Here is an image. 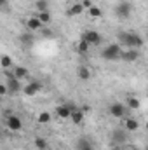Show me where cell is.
I'll use <instances>...</instances> for the list:
<instances>
[{"label":"cell","mask_w":148,"mask_h":150,"mask_svg":"<svg viewBox=\"0 0 148 150\" xmlns=\"http://www.w3.org/2000/svg\"><path fill=\"white\" fill-rule=\"evenodd\" d=\"M117 44L120 47H125V49H136V47H141L145 44V40L141 35L134 33V32H118L117 33Z\"/></svg>","instance_id":"1"},{"label":"cell","mask_w":148,"mask_h":150,"mask_svg":"<svg viewBox=\"0 0 148 150\" xmlns=\"http://www.w3.org/2000/svg\"><path fill=\"white\" fill-rule=\"evenodd\" d=\"M120 56H122V47L118 44H111L101 51V58L106 61H117V59H120Z\"/></svg>","instance_id":"2"},{"label":"cell","mask_w":148,"mask_h":150,"mask_svg":"<svg viewBox=\"0 0 148 150\" xmlns=\"http://www.w3.org/2000/svg\"><path fill=\"white\" fill-rule=\"evenodd\" d=\"M80 38H84V40H85V42H89L91 45H99V44H101V40H103L101 35H99L96 30H84Z\"/></svg>","instance_id":"3"},{"label":"cell","mask_w":148,"mask_h":150,"mask_svg":"<svg viewBox=\"0 0 148 150\" xmlns=\"http://www.w3.org/2000/svg\"><path fill=\"white\" fill-rule=\"evenodd\" d=\"M131 11H132V7H131L129 2H120V4L115 5V14H117L118 18H122V19L129 18V16H131Z\"/></svg>","instance_id":"4"},{"label":"cell","mask_w":148,"mask_h":150,"mask_svg":"<svg viewBox=\"0 0 148 150\" xmlns=\"http://www.w3.org/2000/svg\"><path fill=\"white\" fill-rule=\"evenodd\" d=\"M5 126H7L9 131H19L23 127V122H21V119L18 115H9L5 119Z\"/></svg>","instance_id":"5"},{"label":"cell","mask_w":148,"mask_h":150,"mask_svg":"<svg viewBox=\"0 0 148 150\" xmlns=\"http://www.w3.org/2000/svg\"><path fill=\"white\" fill-rule=\"evenodd\" d=\"M125 140H127V131H125V127H117V129H113L111 131V142L113 143H125Z\"/></svg>","instance_id":"6"},{"label":"cell","mask_w":148,"mask_h":150,"mask_svg":"<svg viewBox=\"0 0 148 150\" xmlns=\"http://www.w3.org/2000/svg\"><path fill=\"white\" fill-rule=\"evenodd\" d=\"M110 113H111V117H117V119H124V115H125V107L122 105V103H111L110 105Z\"/></svg>","instance_id":"7"},{"label":"cell","mask_w":148,"mask_h":150,"mask_svg":"<svg viewBox=\"0 0 148 150\" xmlns=\"http://www.w3.org/2000/svg\"><path fill=\"white\" fill-rule=\"evenodd\" d=\"M138 58H140V51L138 49H125V51H122V56H120V59H124L127 63H132Z\"/></svg>","instance_id":"8"},{"label":"cell","mask_w":148,"mask_h":150,"mask_svg":"<svg viewBox=\"0 0 148 150\" xmlns=\"http://www.w3.org/2000/svg\"><path fill=\"white\" fill-rule=\"evenodd\" d=\"M38 91H42V84L40 82H28L25 87H23V93L26 96H35Z\"/></svg>","instance_id":"9"},{"label":"cell","mask_w":148,"mask_h":150,"mask_svg":"<svg viewBox=\"0 0 148 150\" xmlns=\"http://www.w3.org/2000/svg\"><path fill=\"white\" fill-rule=\"evenodd\" d=\"M42 26H44V23L38 19L37 16H32V18L26 19V28H28V32H38V30H42Z\"/></svg>","instance_id":"10"},{"label":"cell","mask_w":148,"mask_h":150,"mask_svg":"<svg viewBox=\"0 0 148 150\" xmlns=\"http://www.w3.org/2000/svg\"><path fill=\"white\" fill-rule=\"evenodd\" d=\"M7 87H9V91L11 93H19V91H23V87H21V82H19V79H16V77H12V79H7Z\"/></svg>","instance_id":"11"},{"label":"cell","mask_w":148,"mask_h":150,"mask_svg":"<svg viewBox=\"0 0 148 150\" xmlns=\"http://www.w3.org/2000/svg\"><path fill=\"white\" fill-rule=\"evenodd\" d=\"M56 115L59 119H70L72 117V110H70L68 105H59V107H56Z\"/></svg>","instance_id":"12"},{"label":"cell","mask_w":148,"mask_h":150,"mask_svg":"<svg viewBox=\"0 0 148 150\" xmlns=\"http://www.w3.org/2000/svg\"><path fill=\"white\" fill-rule=\"evenodd\" d=\"M124 127H125V131H136V129H140V122L132 117H125L124 119Z\"/></svg>","instance_id":"13"},{"label":"cell","mask_w":148,"mask_h":150,"mask_svg":"<svg viewBox=\"0 0 148 150\" xmlns=\"http://www.w3.org/2000/svg\"><path fill=\"white\" fill-rule=\"evenodd\" d=\"M19 40H21V44H23L25 47H32V45L35 44V37H33V33H30V32L21 33V35H19Z\"/></svg>","instance_id":"14"},{"label":"cell","mask_w":148,"mask_h":150,"mask_svg":"<svg viewBox=\"0 0 148 150\" xmlns=\"http://www.w3.org/2000/svg\"><path fill=\"white\" fill-rule=\"evenodd\" d=\"M125 107H129L131 110H140L141 101H140V98H136V96H129V98H125Z\"/></svg>","instance_id":"15"},{"label":"cell","mask_w":148,"mask_h":150,"mask_svg":"<svg viewBox=\"0 0 148 150\" xmlns=\"http://www.w3.org/2000/svg\"><path fill=\"white\" fill-rule=\"evenodd\" d=\"M84 9H85V7L82 5V2H77V4H73V5L66 11V14H68V16H80V14L84 12Z\"/></svg>","instance_id":"16"},{"label":"cell","mask_w":148,"mask_h":150,"mask_svg":"<svg viewBox=\"0 0 148 150\" xmlns=\"http://www.w3.org/2000/svg\"><path fill=\"white\" fill-rule=\"evenodd\" d=\"M12 72H14V77H16V79H19V80H21V79H28V77H30V70H28V68H25V67H14V70H12Z\"/></svg>","instance_id":"17"},{"label":"cell","mask_w":148,"mask_h":150,"mask_svg":"<svg viewBox=\"0 0 148 150\" xmlns=\"http://www.w3.org/2000/svg\"><path fill=\"white\" fill-rule=\"evenodd\" d=\"M77 75H78V79L80 80H89L91 79V70L87 68V67H78V70H77Z\"/></svg>","instance_id":"18"},{"label":"cell","mask_w":148,"mask_h":150,"mask_svg":"<svg viewBox=\"0 0 148 150\" xmlns=\"http://www.w3.org/2000/svg\"><path fill=\"white\" fill-rule=\"evenodd\" d=\"M70 119H72L73 124H82V122H84V112L77 108V110L72 112V117H70Z\"/></svg>","instance_id":"19"},{"label":"cell","mask_w":148,"mask_h":150,"mask_svg":"<svg viewBox=\"0 0 148 150\" xmlns=\"http://www.w3.org/2000/svg\"><path fill=\"white\" fill-rule=\"evenodd\" d=\"M89 45H91L89 42H85L84 38H80V40H78V44H77V51H78L80 54H85V52L89 51Z\"/></svg>","instance_id":"20"},{"label":"cell","mask_w":148,"mask_h":150,"mask_svg":"<svg viewBox=\"0 0 148 150\" xmlns=\"http://www.w3.org/2000/svg\"><path fill=\"white\" fill-rule=\"evenodd\" d=\"M0 65H2V68H4V70L11 68V67H12V58H11V56H7V54H2V58H0Z\"/></svg>","instance_id":"21"},{"label":"cell","mask_w":148,"mask_h":150,"mask_svg":"<svg viewBox=\"0 0 148 150\" xmlns=\"http://www.w3.org/2000/svg\"><path fill=\"white\" fill-rule=\"evenodd\" d=\"M89 16H91V18H94V19H99V18L103 16V11H101L98 5H92V7L89 9Z\"/></svg>","instance_id":"22"},{"label":"cell","mask_w":148,"mask_h":150,"mask_svg":"<svg viewBox=\"0 0 148 150\" xmlns=\"http://www.w3.org/2000/svg\"><path fill=\"white\" fill-rule=\"evenodd\" d=\"M37 18L44 23V25H47V23H51V14H49V11H44V12H38Z\"/></svg>","instance_id":"23"},{"label":"cell","mask_w":148,"mask_h":150,"mask_svg":"<svg viewBox=\"0 0 148 150\" xmlns=\"http://www.w3.org/2000/svg\"><path fill=\"white\" fill-rule=\"evenodd\" d=\"M35 5H37V11H38V12H44V11H47L49 2H47V0H37V2H35Z\"/></svg>","instance_id":"24"},{"label":"cell","mask_w":148,"mask_h":150,"mask_svg":"<svg viewBox=\"0 0 148 150\" xmlns=\"http://www.w3.org/2000/svg\"><path fill=\"white\" fill-rule=\"evenodd\" d=\"M49 120H51V113L49 112H40L38 113V122H40V124H47Z\"/></svg>","instance_id":"25"},{"label":"cell","mask_w":148,"mask_h":150,"mask_svg":"<svg viewBox=\"0 0 148 150\" xmlns=\"http://www.w3.org/2000/svg\"><path fill=\"white\" fill-rule=\"evenodd\" d=\"M35 147H37L38 150H45L47 149V142H45L44 138L38 136V138H35Z\"/></svg>","instance_id":"26"},{"label":"cell","mask_w":148,"mask_h":150,"mask_svg":"<svg viewBox=\"0 0 148 150\" xmlns=\"http://www.w3.org/2000/svg\"><path fill=\"white\" fill-rule=\"evenodd\" d=\"M77 149H78V150H92L87 140H80V142H78V145H77Z\"/></svg>","instance_id":"27"},{"label":"cell","mask_w":148,"mask_h":150,"mask_svg":"<svg viewBox=\"0 0 148 150\" xmlns=\"http://www.w3.org/2000/svg\"><path fill=\"white\" fill-rule=\"evenodd\" d=\"M7 93H9V87H7V84H2V86H0V94H2V96H5Z\"/></svg>","instance_id":"28"},{"label":"cell","mask_w":148,"mask_h":150,"mask_svg":"<svg viewBox=\"0 0 148 150\" xmlns=\"http://www.w3.org/2000/svg\"><path fill=\"white\" fill-rule=\"evenodd\" d=\"M82 5H84V7H85L87 11H89V9H91V7L94 5V4H92V0H82Z\"/></svg>","instance_id":"29"},{"label":"cell","mask_w":148,"mask_h":150,"mask_svg":"<svg viewBox=\"0 0 148 150\" xmlns=\"http://www.w3.org/2000/svg\"><path fill=\"white\" fill-rule=\"evenodd\" d=\"M9 4V0H0V5H7Z\"/></svg>","instance_id":"30"},{"label":"cell","mask_w":148,"mask_h":150,"mask_svg":"<svg viewBox=\"0 0 148 150\" xmlns=\"http://www.w3.org/2000/svg\"><path fill=\"white\" fill-rule=\"evenodd\" d=\"M110 150H120V149H118V145H111Z\"/></svg>","instance_id":"31"},{"label":"cell","mask_w":148,"mask_h":150,"mask_svg":"<svg viewBox=\"0 0 148 150\" xmlns=\"http://www.w3.org/2000/svg\"><path fill=\"white\" fill-rule=\"evenodd\" d=\"M122 150H134V149H129V147H125V149H122Z\"/></svg>","instance_id":"32"},{"label":"cell","mask_w":148,"mask_h":150,"mask_svg":"<svg viewBox=\"0 0 148 150\" xmlns=\"http://www.w3.org/2000/svg\"><path fill=\"white\" fill-rule=\"evenodd\" d=\"M145 127H147V131H148V120H147V124H145Z\"/></svg>","instance_id":"33"},{"label":"cell","mask_w":148,"mask_h":150,"mask_svg":"<svg viewBox=\"0 0 148 150\" xmlns=\"http://www.w3.org/2000/svg\"><path fill=\"white\" fill-rule=\"evenodd\" d=\"M145 150H148V145H147V149H145Z\"/></svg>","instance_id":"34"}]
</instances>
